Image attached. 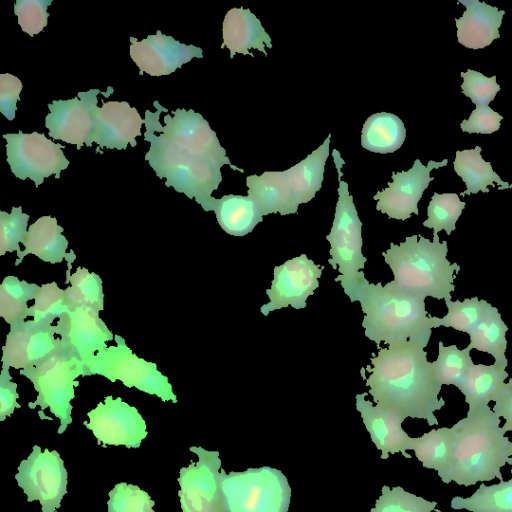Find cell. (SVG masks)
<instances>
[{
  "instance_id": "cell-1",
  "label": "cell",
  "mask_w": 512,
  "mask_h": 512,
  "mask_svg": "<svg viewBox=\"0 0 512 512\" xmlns=\"http://www.w3.org/2000/svg\"><path fill=\"white\" fill-rule=\"evenodd\" d=\"M156 112L145 111L144 138L150 149L144 159L156 176L166 178L165 185L212 211V192L222 181L221 167L228 164L233 170L243 169L231 164L226 150L220 145L216 133L207 120L194 110L176 109L173 116H164L165 126L159 121L164 107L153 102Z\"/></svg>"
},
{
  "instance_id": "cell-2",
  "label": "cell",
  "mask_w": 512,
  "mask_h": 512,
  "mask_svg": "<svg viewBox=\"0 0 512 512\" xmlns=\"http://www.w3.org/2000/svg\"><path fill=\"white\" fill-rule=\"evenodd\" d=\"M428 343L407 341L380 348L371 357V372L366 379L369 394L376 405L402 419H424L428 425L438 424L434 412L445 405L439 396L442 385L438 382L433 362L427 360L424 348Z\"/></svg>"
},
{
  "instance_id": "cell-3",
  "label": "cell",
  "mask_w": 512,
  "mask_h": 512,
  "mask_svg": "<svg viewBox=\"0 0 512 512\" xmlns=\"http://www.w3.org/2000/svg\"><path fill=\"white\" fill-rule=\"evenodd\" d=\"M500 418L488 406L468 411L451 427L453 453L444 483L471 486L477 482L503 480L501 467L510 457L512 442L500 427Z\"/></svg>"
},
{
  "instance_id": "cell-4",
  "label": "cell",
  "mask_w": 512,
  "mask_h": 512,
  "mask_svg": "<svg viewBox=\"0 0 512 512\" xmlns=\"http://www.w3.org/2000/svg\"><path fill=\"white\" fill-rule=\"evenodd\" d=\"M425 298L397 285L369 281L362 287L359 302L364 318L365 336L379 345L407 341L428 343L433 318L425 310Z\"/></svg>"
},
{
  "instance_id": "cell-5",
  "label": "cell",
  "mask_w": 512,
  "mask_h": 512,
  "mask_svg": "<svg viewBox=\"0 0 512 512\" xmlns=\"http://www.w3.org/2000/svg\"><path fill=\"white\" fill-rule=\"evenodd\" d=\"M448 244L440 242L437 234L433 241L420 235L407 236L405 241L382 253L400 287L423 298L451 299L455 290L454 273L460 266L447 259Z\"/></svg>"
},
{
  "instance_id": "cell-6",
  "label": "cell",
  "mask_w": 512,
  "mask_h": 512,
  "mask_svg": "<svg viewBox=\"0 0 512 512\" xmlns=\"http://www.w3.org/2000/svg\"><path fill=\"white\" fill-rule=\"evenodd\" d=\"M338 173V201L330 233L326 239L330 243L329 264L339 275L335 282H340L344 293L351 302L359 300L362 287L368 282L364 272L367 258L362 254V222L359 219L353 197L349 194L348 184L341 179L344 165L340 152H332Z\"/></svg>"
},
{
  "instance_id": "cell-7",
  "label": "cell",
  "mask_w": 512,
  "mask_h": 512,
  "mask_svg": "<svg viewBox=\"0 0 512 512\" xmlns=\"http://www.w3.org/2000/svg\"><path fill=\"white\" fill-rule=\"evenodd\" d=\"M21 375L27 377L33 384L38 396L35 402L29 403V408L40 406V419L52 420L43 411L50 412L60 419L58 434H62L72 422L71 401L75 398V387L79 385L77 378L85 376V365L62 345L39 364L21 370Z\"/></svg>"
},
{
  "instance_id": "cell-8",
  "label": "cell",
  "mask_w": 512,
  "mask_h": 512,
  "mask_svg": "<svg viewBox=\"0 0 512 512\" xmlns=\"http://www.w3.org/2000/svg\"><path fill=\"white\" fill-rule=\"evenodd\" d=\"M225 512H288L291 488L279 469L262 466L243 472L220 471Z\"/></svg>"
},
{
  "instance_id": "cell-9",
  "label": "cell",
  "mask_w": 512,
  "mask_h": 512,
  "mask_svg": "<svg viewBox=\"0 0 512 512\" xmlns=\"http://www.w3.org/2000/svg\"><path fill=\"white\" fill-rule=\"evenodd\" d=\"M116 346L98 352L85 364V376L101 375L111 382L120 381L128 388H137L162 401L177 403L172 385L157 365L138 357L126 345L124 339L115 335Z\"/></svg>"
},
{
  "instance_id": "cell-10",
  "label": "cell",
  "mask_w": 512,
  "mask_h": 512,
  "mask_svg": "<svg viewBox=\"0 0 512 512\" xmlns=\"http://www.w3.org/2000/svg\"><path fill=\"white\" fill-rule=\"evenodd\" d=\"M3 137L7 141V162L12 173L23 180L30 178L36 187L53 174L59 179L61 171L69 165L62 151L65 146L54 143L43 133L26 134L19 130L17 134L8 133Z\"/></svg>"
},
{
  "instance_id": "cell-11",
  "label": "cell",
  "mask_w": 512,
  "mask_h": 512,
  "mask_svg": "<svg viewBox=\"0 0 512 512\" xmlns=\"http://www.w3.org/2000/svg\"><path fill=\"white\" fill-rule=\"evenodd\" d=\"M15 479L28 502H40L42 512H55L67 493V470L60 454L56 450L42 451L38 445L20 462Z\"/></svg>"
},
{
  "instance_id": "cell-12",
  "label": "cell",
  "mask_w": 512,
  "mask_h": 512,
  "mask_svg": "<svg viewBox=\"0 0 512 512\" xmlns=\"http://www.w3.org/2000/svg\"><path fill=\"white\" fill-rule=\"evenodd\" d=\"M198 462L180 469L178 482L183 512H225L220 481L221 460L218 451L192 446Z\"/></svg>"
},
{
  "instance_id": "cell-13",
  "label": "cell",
  "mask_w": 512,
  "mask_h": 512,
  "mask_svg": "<svg viewBox=\"0 0 512 512\" xmlns=\"http://www.w3.org/2000/svg\"><path fill=\"white\" fill-rule=\"evenodd\" d=\"M89 422L83 424L91 430L97 444L124 445L127 448H139L147 436L146 423L137 408L107 396L96 408L87 413Z\"/></svg>"
},
{
  "instance_id": "cell-14",
  "label": "cell",
  "mask_w": 512,
  "mask_h": 512,
  "mask_svg": "<svg viewBox=\"0 0 512 512\" xmlns=\"http://www.w3.org/2000/svg\"><path fill=\"white\" fill-rule=\"evenodd\" d=\"M325 267L315 264L306 254H301L274 267L271 287L266 290L269 302L262 305L261 313L292 306L304 309L306 300L319 287L318 279Z\"/></svg>"
},
{
  "instance_id": "cell-15",
  "label": "cell",
  "mask_w": 512,
  "mask_h": 512,
  "mask_svg": "<svg viewBox=\"0 0 512 512\" xmlns=\"http://www.w3.org/2000/svg\"><path fill=\"white\" fill-rule=\"evenodd\" d=\"M99 89H90L83 92L94 120L93 141L99 148L126 149L128 144L137 145L136 137L141 135V126L144 119L137 109L131 107L126 101H109L97 106Z\"/></svg>"
},
{
  "instance_id": "cell-16",
  "label": "cell",
  "mask_w": 512,
  "mask_h": 512,
  "mask_svg": "<svg viewBox=\"0 0 512 512\" xmlns=\"http://www.w3.org/2000/svg\"><path fill=\"white\" fill-rule=\"evenodd\" d=\"M447 163V159L440 162L430 160L427 166H424L416 159L408 171L392 172L393 182L388 183L386 189L378 191L373 197L374 200H378L376 209L397 220H406L412 213L418 215L417 204L430 182L434 180V177L430 176L431 170L446 166Z\"/></svg>"
},
{
  "instance_id": "cell-17",
  "label": "cell",
  "mask_w": 512,
  "mask_h": 512,
  "mask_svg": "<svg viewBox=\"0 0 512 512\" xmlns=\"http://www.w3.org/2000/svg\"><path fill=\"white\" fill-rule=\"evenodd\" d=\"M57 325H40L32 320L10 326L3 347L4 368L28 369L43 361L61 345Z\"/></svg>"
},
{
  "instance_id": "cell-18",
  "label": "cell",
  "mask_w": 512,
  "mask_h": 512,
  "mask_svg": "<svg viewBox=\"0 0 512 512\" xmlns=\"http://www.w3.org/2000/svg\"><path fill=\"white\" fill-rule=\"evenodd\" d=\"M62 346L85 365L98 352L105 350L106 342L114 336L99 317V311L76 307L56 323Z\"/></svg>"
},
{
  "instance_id": "cell-19",
  "label": "cell",
  "mask_w": 512,
  "mask_h": 512,
  "mask_svg": "<svg viewBox=\"0 0 512 512\" xmlns=\"http://www.w3.org/2000/svg\"><path fill=\"white\" fill-rule=\"evenodd\" d=\"M130 42V56L138 66L140 75L143 72L152 76L169 75L192 58L203 57L200 47L180 43L160 30L142 41L130 37Z\"/></svg>"
},
{
  "instance_id": "cell-20",
  "label": "cell",
  "mask_w": 512,
  "mask_h": 512,
  "mask_svg": "<svg viewBox=\"0 0 512 512\" xmlns=\"http://www.w3.org/2000/svg\"><path fill=\"white\" fill-rule=\"evenodd\" d=\"M50 113L45 117L49 136L69 144L79 150L84 144L92 146L94 120L90 106L83 95L68 100H54L48 104Z\"/></svg>"
},
{
  "instance_id": "cell-21",
  "label": "cell",
  "mask_w": 512,
  "mask_h": 512,
  "mask_svg": "<svg viewBox=\"0 0 512 512\" xmlns=\"http://www.w3.org/2000/svg\"><path fill=\"white\" fill-rule=\"evenodd\" d=\"M367 393L357 394L356 409L360 412L366 430L377 450L381 451V459H387L389 454L402 453L405 458H411L407 450H412L413 437L402 428L404 419L383 409L365 399Z\"/></svg>"
},
{
  "instance_id": "cell-22",
  "label": "cell",
  "mask_w": 512,
  "mask_h": 512,
  "mask_svg": "<svg viewBox=\"0 0 512 512\" xmlns=\"http://www.w3.org/2000/svg\"><path fill=\"white\" fill-rule=\"evenodd\" d=\"M330 138L331 134L316 150L296 165L288 170L279 171L282 187L296 211L300 204L311 201L322 187Z\"/></svg>"
},
{
  "instance_id": "cell-23",
  "label": "cell",
  "mask_w": 512,
  "mask_h": 512,
  "mask_svg": "<svg viewBox=\"0 0 512 512\" xmlns=\"http://www.w3.org/2000/svg\"><path fill=\"white\" fill-rule=\"evenodd\" d=\"M466 7L463 15L455 19L458 42L469 49H483L500 38L504 10L478 0H458Z\"/></svg>"
},
{
  "instance_id": "cell-24",
  "label": "cell",
  "mask_w": 512,
  "mask_h": 512,
  "mask_svg": "<svg viewBox=\"0 0 512 512\" xmlns=\"http://www.w3.org/2000/svg\"><path fill=\"white\" fill-rule=\"evenodd\" d=\"M222 33L221 48L229 49L231 59L236 53L254 57L249 51L251 48L267 56L265 44L268 48H272L270 36L250 9L242 7L230 9L224 17Z\"/></svg>"
},
{
  "instance_id": "cell-25",
  "label": "cell",
  "mask_w": 512,
  "mask_h": 512,
  "mask_svg": "<svg viewBox=\"0 0 512 512\" xmlns=\"http://www.w3.org/2000/svg\"><path fill=\"white\" fill-rule=\"evenodd\" d=\"M506 367L498 363L492 365L473 364L468 370L459 390L465 396L468 411L488 406L490 401L496 402L508 390L510 383Z\"/></svg>"
},
{
  "instance_id": "cell-26",
  "label": "cell",
  "mask_w": 512,
  "mask_h": 512,
  "mask_svg": "<svg viewBox=\"0 0 512 512\" xmlns=\"http://www.w3.org/2000/svg\"><path fill=\"white\" fill-rule=\"evenodd\" d=\"M63 228L58 225L56 218L42 216L29 226L23 241L24 250L17 253L15 265L22 259L33 254L45 262L60 263L67 259L66 249L68 241L62 234Z\"/></svg>"
},
{
  "instance_id": "cell-27",
  "label": "cell",
  "mask_w": 512,
  "mask_h": 512,
  "mask_svg": "<svg viewBox=\"0 0 512 512\" xmlns=\"http://www.w3.org/2000/svg\"><path fill=\"white\" fill-rule=\"evenodd\" d=\"M212 211L220 227L229 235L245 236L263 221L257 204L250 196L228 194L213 202Z\"/></svg>"
},
{
  "instance_id": "cell-28",
  "label": "cell",
  "mask_w": 512,
  "mask_h": 512,
  "mask_svg": "<svg viewBox=\"0 0 512 512\" xmlns=\"http://www.w3.org/2000/svg\"><path fill=\"white\" fill-rule=\"evenodd\" d=\"M482 148L476 146L471 150L456 151L454 170L462 178L467 189L461 192V196L476 194L479 191L488 193V186L498 185L499 190L512 188V184L501 180L499 175L493 171L490 162L483 160Z\"/></svg>"
},
{
  "instance_id": "cell-29",
  "label": "cell",
  "mask_w": 512,
  "mask_h": 512,
  "mask_svg": "<svg viewBox=\"0 0 512 512\" xmlns=\"http://www.w3.org/2000/svg\"><path fill=\"white\" fill-rule=\"evenodd\" d=\"M406 138L402 120L395 114L379 112L367 118L361 133V145L374 153L387 154L398 150Z\"/></svg>"
},
{
  "instance_id": "cell-30",
  "label": "cell",
  "mask_w": 512,
  "mask_h": 512,
  "mask_svg": "<svg viewBox=\"0 0 512 512\" xmlns=\"http://www.w3.org/2000/svg\"><path fill=\"white\" fill-rule=\"evenodd\" d=\"M508 327L496 307L491 306L480 323L469 333V349H476L493 356L495 363L507 367L505 356Z\"/></svg>"
},
{
  "instance_id": "cell-31",
  "label": "cell",
  "mask_w": 512,
  "mask_h": 512,
  "mask_svg": "<svg viewBox=\"0 0 512 512\" xmlns=\"http://www.w3.org/2000/svg\"><path fill=\"white\" fill-rule=\"evenodd\" d=\"M412 450L423 467L436 470L442 478L449 468L453 453L451 428L432 429L413 438Z\"/></svg>"
},
{
  "instance_id": "cell-32",
  "label": "cell",
  "mask_w": 512,
  "mask_h": 512,
  "mask_svg": "<svg viewBox=\"0 0 512 512\" xmlns=\"http://www.w3.org/2000/svg\"><path fill=\"white\" fill-rule=\"evenodd\" d=\"M248 196L257 204L263 216L279 213L295 214L291 202L283 190L277 171H266L262 175H250L246 178Z\"/></svg>"
},
{
  "instance_id": "cell-33",
  "label": "cell",
  "mask_w": 512,
  "mask_h": 512,
  "mask_svg": "<svg viewBox=\"0 0 512 512\" xmlns=\"http://www.w3.org/2000/svg\"><path fill=\"white\" fill-rule=\"evenodd\" d=\"M450 505L455 510L465 509L470 512H512V477L490 486L482 483L472 496H456Z\"/></svg>"
},
{
  "instance_id": "cell-34",
  "label": "cell",
  "mask_w": 512,
  "mask_h": 512,
  "mask_svg": "<svg viewBox=\"0 0 512 512\" xmlns=\"http://www.w3.org/2000/svg\"><path fill=\"white\" fill-rule=\"evenodd\" d=\"M40 286L7 276L0 285V316L11 325L24 321L29 307L28 301L35 299Z\"/></svg>"
},
{
  "instance_id": "cell-35",
  "label": "cell",
  "mask_w": 512,
  "mask_h": 512,
  "mask_svg": "<svg viewBox=\"0 0 512 512\" xmlns=\"http://www.w3.org/2000/svg\"><path fill=\"white\" fill-rule=\"evenodd\" d=\"M70 286L65 289L69 309L76 307H88L101 311L104 307V294L100 277L89 272L86 268L78 267L70 274L67 270V280Z\"/></svg>"
},
{
  "instance_id": "cell-36",
  "label": "cell",
  "mask_w": 512,
  "mask_h": 512,
  "mask_svg": "<svg viewBox=\"0 0 512 512\" xmlns=\"http://www.w3.org/2000/svg\"><path fill=\"white\" fill-rule=\"evenodd\" d=\"M448 313L443 318H433V328L439 326L452 327L458 331L470 333L484 318L492 306L477 297L466 298L464 301L445 299Z\"/></svg>"
},
{
  "instance_id": "cell-37",
  "label": "cell",
  "mask_w": 512,
  "mask_h": 512,
  "mask_svg": "<svg viewBox=\"0 0 512 512\" xmlns=\"http://www.w3.org/2000/svg\"><path fill=\"white\" fill-rule=\"evenodd\" d=\"M438 358L433 361L434 371L441 385H454L457 388L462 384L468 370L474 364L468 347L459 350L456 345L444 346L438 343Z\"/></svg>"
},
{
  "instance_id": "cell-38",
  "label": "cell",
  "mask_w": 512,
  "mask_h": 512,
  "mask_svg": "<svg viewBox=\"0 0 512 512\" xmlns=\"http://www.w3.org/2000/svg\"><path fill=\"white\" fill-rule=\"evenodd\" d=\"M34 300L27 316H32V321L40 325L51 326L56 319L59 321L70 310L66 292L56 282L40 286Z\"/></svg>"
},
{
  "instance_id": "cell-39",
  "label": "cell",
  "mask_w": 512,
  "mask_h": 512,
  "mask_svg": "<svg viewBox=\"0 0 512 512\" xmlns=\"http://www.w3.org/2000/svg\"><path fill=\"white\" fill-rule=\"evenodd\" d=\"M466 203L460 201L456 193H434L427 208V220L423 226L433 229V234L445 230L447 235L456 229V222L459 219Z\"/></svg>"
},
{
  "instance_id": "cell-40",
  "label": "cell",
  "mask_w": 512,
  "mask_h": 512,
  "mask_svg": "<svg viewBox=\"0 0 512 512\" xmlns=\"http://www.w3.org/2000/svg\"><path fill=\"white\" fill-rule=\"evenodd\" d=\"M436 505V501H428L400 486L390 488L384 485L375 507L370 512H432Z\"/></svg>"
},
{
  "instance_id": "cell-41",
  "label": "cell",
  "mask_w": 512,
  "mask_h": 512,
  "mask_svg": "<svg viewBox=\"0 0 512 512\" xmlns=\"http://www.w3.org/2000/svg\"><path fill=\"white\" fill-rule=\"evenodd\" d=\"M108 496V512H155V502L137 485L118 483Z\"/></svg>"
},
{
  "instance_id": "cell-42",
  "label": "cell",
  "mask_w": 512,
  "mask_h": 512,
  "mask_svg": "<svg viewBox=\"0 0 512 512\" xmlns=\"http://www.w3.org/2000/svg\"><path fill=\"white\" fill-rule=\"evenodd\" d=\"M29 215L22 208L12 207L11 213L0 211V255L7 252H20L19 243H23Z\"/></svg>"
},
{
  "instance_id": "cell-43",
  "label": "cell",
  "mask_w": 512,
  "mask_h": 512,
  "mask_svg": "<svg viewBox=\"0 0 512 512\" xmlns=\"http://www.w3.org/2000/svg\"><path fill=\"white\" fill-rule=\"evenodd\" d=\"M461 77L463 78L462 93L472 100L476 110L488 107L500 90L496 76L486 77L481 72L468 69L466 72H461Z\"/></svg>"
},
{
  "instance_id": "cell-44",
  "label": "cell",
  "mask_w": 512,
  "mask_h": 512,
  "mask_svg": "<svg viewBox=\"0 0 512 512\" xmlns=\"http://www.w3.org/2000/svg\"><path fill=\"white\" fill-rule=\"evenodd\" d=\"M51 3L52 0H17L14 4V13L18 17L21 29L30 36L42 32L47 25V7Z\"/></svg>"
},
{
  "instance_id": "cell-45",
  "label": "cell",
  "mask_w": 512,
  "mask_h": 512,
  "mask_svg": "<svg viewBox=\"0 0 512 512\" xmlns=\"http://www.w3.org/2000/svg\"><path fill=\"white\" fill-rule=\"evenodd\" d=\"M502 119L503 116L488 106L480 110L474 109L469 118L461 122L460 127L463 132L491 134L499 130Z\"/></svg>"
},
{
  "instance_id": "cell-46",
  "label": "cell",
  "mask_w": 512,
  "mask_h": 512,
  "mask_svg": "<svg viewBox=\"0 0 512 512\" xmlns=\"http://www.w3.org/2000/svg\"><path fill=\"white\" fill-rule=\"evenodd\" d=\"M21 90L22 83L18 77L9 73L0 74V112L9 121L15 118Z\"/></svg>"
},
{
  "instance_id": "cell-47",
  "label": "cell",
  "mask_w": 512,
  "mask_h": 512,
  "mask_svg": "<svg viewBox=\"0 0 512 512\" xmlns=\"http://www.w3.org/2000/svg\"><path fill=\"white\" fill-rule=\"evenodd\" d=\"M11 380L9 369L2 367L0 375V421L10 417L15 408L21 407L17 403L19 397L17 384Z\"/></svg>"
},
{
  "instance_id": "cell-48",
  "label": "cell",
  "mask_w": 512,
  "mask_h": 512,
  "mask_svg": "<svg viewBox=\"0 0 512 512\" xmlns=\"http://www.w3.org/2000/svg\"><path fill=\"white\" fill-rule=\"evenodd\" d=\"M510 386L506 393L495 402L493 412L500 418L505 419L502 427L504 432L512 431V378L509 380Z\"/></svg>"
},
{
  "instance_id": "cell-49",
  "label": "cell",
  "mask_w": 512,
  "mask_h": 512,
  "mask_svg": "<svg viewBox=\"0 0 512 512\" xmlns=\"http://www.w3.org/2000/svg\"><path fill=\"white\" fill-rule=\"evenodd\" d=\"M510 456H512V446H511V449H510ZM506 464L512 465V458H511V457H509V458L507 459Z\"/></svg>"
}]
</instances>
